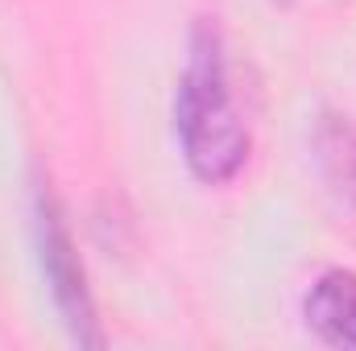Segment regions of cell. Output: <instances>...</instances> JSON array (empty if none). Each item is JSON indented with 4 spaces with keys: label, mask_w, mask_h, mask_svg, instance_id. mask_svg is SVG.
<instances>
[{
    "label": "cell",
    "mask_w": 356,
    "mask_h": 351,
    "mask_svg": "<svg viewBox=\"0 0 356 351\" xmlns=\"http://www.w3.org/2000/svg\"><path fill=\"white\" fill-rule=\"evenodd\" d=\"M175 128L182 157L199 182L220 186L241 174L249 157V124L232 95L228 54L216 21H199L191 29V54L175 95Z\"/></svg>",
    "instance_id": "1"
},
{
    "label": "cell",
    "mask_w": 356,
    "mask_h": 351,
    "mask_svg": "<svg viewBox=\"0 0 356 351\" xmlns=\"http://www.w3.org/2000/svg\"><path fill=\"white\" fill-rule=\"evenodd\" d=\"M33 232H38V261H42V273H46L50 298H54L71 339L83 343V348H99L104 331H99V318H95L88 273H83V261L75 252L71 228L58 211V198L46 186L33 190Z\"/></svg>",
    "instance_id": "2"
},
{
    "label": "cell",
    "mask_w": 356,
    "mask_h": 351,
    "mask_svg": "<svg viewBox=\"0 0 356 351\" xmlns=\"http://www.w3.org/2000/svg\"><path fill=\"white\" fill-rule=\"evenodd\" d=\"M307 327L332 343V348H356V273L353 268H327L307 302H302Z\"/></svg>",
    "instance_id": "3"
},
{
    "label": "cell",
    "mask_w": 356,
    "mask_h": 351,
    "mask_svg": "<svg viewBox=\"0 0 356 351\" xmlns=\"http://www.w3.org/2000/svg\"><path fill=\"white\" fill-rule=\"evenodd\" d=\"M315 162L327 190L356 211V120L353 116H323L315 128Z\"/></svg>",
    "instance_id": "4"
}]
</instances>
